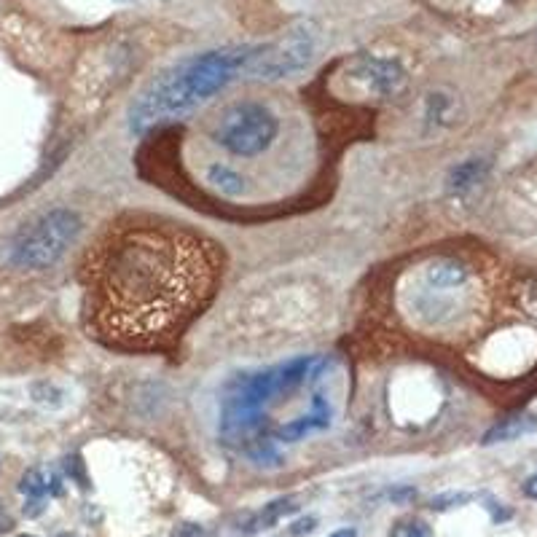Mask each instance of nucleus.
I'll use <instances>...</instances> for the list:
<instances>
[{
    "label": "nucleus",
    "mask_w": 537,
    "mask_h": 537,
    "mask_svg": "<svg viewBox=\"0 0 537 537\" xmlns=\"http://www.w3.org/2000/svg\"><path fill=\"white\" fill-rule=\"evenodd\" d=\"M280 121L261 103H237L223 113L215 140L234 156H258L274 143Z\"/></svg>",
    "instance_id": "nucleus-5"
},
{
    "label": "nucleus",
    "mask_w": 537,
    "mask_h": 537,
    "mask_svg": "<svg viewBox=\"0 0 537 537\" xmlns=\"http://www.w3.org/2000/svg\"><path fill=\"white\" fill-rule=\"evenodd\" d=\"M486 172H489V162H484V159H468V162L457 164L449 175V191L465 194L486 178Z\"/></svg>",
    "instance_id": "nucleus-11"
},
{
    "label": "nucleus",
    "mask_w": 537,
    "mask_h": 537,
    "mask_svg": "<svg viewBox=\"0 0 537 537\" xmlns=\"http://www.w3.org/2000/svg\"><path fill=\"white\" fill-rule=\"evenodd\" d=\"M312 52H315V27L312 22H301L282 35L280 41L258 46V52L253 54V60L248 62L245 70L253 78L277 81V78H285L304 68L312 60Z\"/></svg>",
    "instance_id": "nucleus-6"
},
{
    "label": "nucleus",
    "mask_w": 537,
    "mask_h": 537,
    "mask_svg": "<svg viewBox=\"0 0 537 537\" xmlns=\"http://www.w3.org/2000/svg\"><path fill=\"white\" fill-rule=\"evenodd\" d=\"M350 73L363 86V94H374V97H382V100L398 97L406 89V70L393 60L360 57L350 68Z\"/></svg>",
    "instance_id": "nucleus-7"
},
{
    "label": "nucleus",
    "mask_w": 537,
    "mask_h": 537,
    "mask_svg": "<svg viewBox=\"0 0 537 537\" xmlns=\"http://www.w3.org/2000/svg\"><path fill=\"white\" fill-rule=\"evenodd\" d=\"M62 390H57L54 384L43 382V384H33V401L41 403V406H49V409H57V406H62Z\"/></svg>",
    "instance_id": "nucleus-14"
},
{
    "label": "nucleus",
    "mask_w": 537,
    "mask_h": 537,
    "mask_svg": "<svg viewBox=\"0 0 537 537\" xmlns=\"http://www.w3.org/2000/svg\"><path fill=\"white\" fill-rule=\"evenodd\" d=\"M390 537H433V532L422 519H403L395 524Z\"/></svg>",
    "instance_id": "nucleus-15"
},
{
    "label": "nucleus",
    "mask_w": 537,
    "mask_h": 537,
    "mask_svg": "<svg viewBox=\"0 0 537 537\" xmlns=\"http://www.w3.org/2000/svg\"><path fill=\"white\" fill-rule=\"evenodd\" d=\"M398 307L417 331L454 333L478 307L476 269L449 253L422 258L398 282Z\"/></svg>",
    "instance_id": "nucleus-3"
},
{
    "label": "nucleus",
    "mask_w": 537,
    "mask_h": 537,
    "mask_svg": "<svg viewBox=\"0 0 537 537\" xmlns=\"http://www.w3.org/2000/svg\"><path fill=\"white\" fill-rule=\"evenodd\" d=\"M470 495H454V492H449V495H438L433 497V508L435 511H446V508H454V505H462L468 503Z\"/></svg>",
    "instance_id": "nucleus-16"
},
{
    "label": "nucleus",
    "mask_w": 537,
    "mask_h": 537,
    "mask_svg": "<svg viewBox=\"0 0 537 537\" xmlns=\"http://www.w3.org/2000/svg\"><path fill=\"white\" fill-rule=\"evenodd\" d=\"M221 272V250L197 231L129 218L89 256L86 315L116 350H170L213 301Z\"/></svg>",
    "instance_id": "nucleus-1"
},
{
    "label": "nucleus",
    "mask_w": 537,
    "mask_h": 537,
    "mask_svg": "<svg viewBox=\"0 0 537 537\" xmlns=\"http://www.w3.org/2000/svg\"><path fill=\"white\" fill-rule=\"evenodd\" d=\"M315 524H317V519H312V516H309V519H299L293 527H290V532H293V535H307V532L315 529Z\"/></svg>",
    "instance_id": "nucleus-19"
},
{
    "label": "nucleus",
    "mask_w": 537,
    "mask_h": 537,
    "mask_svg": "<svg viewBox=\"0 0 537 537\" xmlns=\"http://www.w3.org/2000/svg\"><path fill=\"white\" fill-rule=\"evenodd\" d=\"M207 183H213L226 197H242L245 194V178L237 175L231 167H226V164H213L207 170Z\"/></svg>",
    "instance_id": "nucleus-12"
},
{
    "label": "nucleus",
    "mask_w": 537,
    "mask_h": 537,
    "mask_svg": "<svg viewBox=\"0 0 537 537\" xmlns=\"http://www.w3.org/2000/svg\"><path fill=\"white\" fill-rule=\"evenodd\" d=\"M256 52L258 46H223V49H213V52L178 62L175 68L145 86L143 94L132 103V111H129L132 132L143 135L159 121L183 116L191 108L210 100L239 70L248 68Z\"/></svg>",
    "instance_id": "nucleus-2"
},
{
    "label": "nucleus",
    "mask_w": 537,
    "mask_h": 537,
    "mask_svg": "<svg viewBox=\"0 0 537 537\" xmlns=\"http://www.w3.org/2000/svg\"><path fill=\"white\" fill-rule=\"evenodd\" d=\"M331 537H358V532H355L352 527H347V529H339V532H333Z\"/></svg>",
    "instance_id": "nucleus-21"
},
{
    "label": "nucleus",
    "mask_w": 537,
    "mask_h": 537,
    "mask_svg": "<svg viewBox=\"0 0 537 537\" xmlns=\"http://www.w3.org/2000/svg\"><path fill=\"white\" fill-rule=\"evenodd\" d=\"M296 508H299V505H296V500H293V497H282V500H274V503H269L264 511L258 513L256 527L258 529L274 527L277 521L285 519V516H290V513L296 511Z\"/></svg>",
    "instance_id": "nucleus-13"
},
{
    "label": "nucleus",
    "mask_w": 537,
    "mask_h": 537,
    "mask_svg": "<svg viewBox=\"0 0 537 537\" xmlns=\"http://www.w3.org/2000/svg\"><path fill=\"white\" fill-rule=\"evenodd\" d=\"M81 231V218L68 207H57L27 223L11 239L9 258L19 269H49L57 264L65 250L76 242Z\"/></svg>",
    "instance_id": "nucleus-4"
},
{
    "label": "nucleus",
    "mask_w": 537,
    "mask_h": 537,
    "mask_svg": "<svg viewBox=\"0 0 537 537\" xmlns=\"http://www.w3.org/2000/svg\"><path fill=\"white\" fill-rule=\"evenodd\" d=\"M387 497H390L393 503H406V500H414V497H417V492H414V489H409V486H401V489H395V492H387Z\"/></svg>",
    "instance_id": "nucleus-17"
},
{
    "label": "nucleus",
    "mask_w": 537,
    "mask_h": 537,
    "mask_svg": "<svg viewBox=\"0 0 537 537\" xmlns=\"http://www.w3.org/2000/svg\"><path fill=\"white\" fill-rule=\"evenodd\" d=\"M19 492L33 500V505H38L41 500H46L49 495H60L62 481L60 476L49 468H30L19 481Z\"/></svg>",
    "instance_id": "nucleus-10"
},
{
    "label": "nucleus",
    "mask_w": 537,
    "mask_h": 537,
    "mask_svg": "<svg viewBox=\"0 0 537 537\" xmlns=\"http://www.w3.org/2000/svg\"><path fill=\"white\" fill-rule=\"evenodd\" d=\"M524 495L532 497V500H537V473L532 478H527V484H524Z\"/></svg>",
    "instance_id": "nucleus-20"
},
{
    "label": "nucleus",
    "mask_w": 537,
    "mask_h": 537,
    "mask_svg": "<svg viewBox=\"0 0 537 537\" xmlns=\"http://www.w3.org/2000/svg\"><path fill=\"white\" fill-rule=\"evenodd\" d=\"M175 537H207V532L199 524H183V527H178Z\"/></svg>",
    "instance_id": "nucleus-18"
},
{
    "label": "nucleus",
    "mask_w": 537,
    "mask_h": 537,
    "mask_svg": "<svg viewBox=\"0 0 537 537\" xmlns=\"http://www.w3.org/2000/svg\"><path fill=\"white\" fill-rule=\"evenodd\" d=\"M6 529H11V519L0 511V532H6Z\"/></svg>",
    "instance_id": "nucleus-22"
},
{
    "label": "nucleus",
    "mask_w": 537,
    "mask_h": 537,
    "mask_svg": "<svg viewBox=\"0 0 537 537\" xmlns=\"http://www.w3.org/2000/svg\"><path fill=\"white\" fill-rule=\"evenodd\" d=\"M537 430V414L532 411H516V414H508L505 419H500L497 425H492L481 438L484 446L495 444H511V441H519L524 435H532Z\"/></svg>",
    "instance_id": "nucleus-8"
},
{
    "label": "nucleus",
    "mask_w": 537,
    "mask_h": 537,
    "mask_svg": "<svg viewBox=\"0 0 537 537\" xmlns=\"http://www.w3.org/2000/svg\"><path fill=\"white\" fill-rule=\"evenodd\" d=\"M19 537H33V535H19Z\"/></svg>",
    "instance_id": "nucleus-23"
},
{
    "label": "nucleus",
    "mask_w": 537,
    "mask_h": 537,
    "mask_svg": "<svg viewBox=\"0 0 537 537\" xmlns=\"http://www.w3.org/2000/svg\"><path fill=\"white\" fill-rule=\"evenodd\" d=\"M328 425H331V406L323 401V395H315V398H312V414L282 425L280 430H277V438H280V441H301V438L312 433V430H325Z\"/></svg>",
    "instance_id": "nucleus-9"
}]
</instances>
